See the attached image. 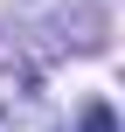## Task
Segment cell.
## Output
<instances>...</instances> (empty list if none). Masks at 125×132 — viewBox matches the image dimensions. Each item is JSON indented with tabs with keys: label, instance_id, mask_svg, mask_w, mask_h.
I'll list each match as a JSON object with an SVG mask.
<instances>
[{
	"label": "cell",
	"instance_id": "obj_1",
	"mask_svg": "<svg viewBox=\"0 0 125 132\" xmlns=\"http://www.w3.org/2000/svg\"><path fill=\"white\" fill-rule=\"evenodd\" d=\"M0 132H63L49 97L35 90V77H21V70H0Z\"/></svg>",
	"mask_w": 125,
	"mask_h": 132
},
{
	"label": "cell",
	"instance_id": "obj_2",
	"mask_svg": "<svg viewBox=\"0 0 125 132\" xmlns=\"http://www.w3.org/2000/svg\"><path fill=\"white\" fill-rule=\"evenodd\" d=\"M84 132H118V118H111V104H84Z\"/></svg>",
	"mask_w": 125,
	"mask_h": 132
}]
</instances>
